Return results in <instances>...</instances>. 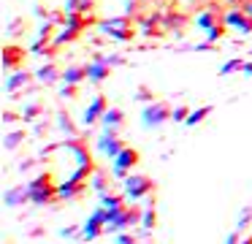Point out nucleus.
Here are the masks:
<instances>
[{"mask_svg": "<svg viewBox=\"0 0 252 244\" xmlns=\"http://www.w3.org/2000/svg\"><path fill=\"white\" fill-rule=\"evenodd\" d=\"M250 222H252V206H247V209L241 211V217H239V231H244Z\"/></svg>", "mask_w": 252, "mask_h": 244, "instance_id": "36", "label": "nucleus"}, {"mask_svg": "<svg viewBox=\"0 0 252 244\" xmlns=\"http://www.w3.org/2000/svg\"><path fill=\"white\" fill-rule=\"evenodd\" d=\"M179 3H201V0H179Z\"/></svg>", "mask_w": 252, "mask_h": 244, "instance_id": "48", "label": "nucleus"}, {"mask_svg": "<svg viewBox=\"0 0 252 244\" xmlns=\"http://www.w3.org/2000/svg\"><path fill=\"white\" fill-rule=\"evenodd\" d=\"M55 119H57V130H60L63 136H68V139H76V136H79V128H76V122L71 119V114H68L65 108H60Z\"/></svg>", "mask_w": 252, "mask_h": 244, "instance_id": "20", "label": "nucleus"}, {"mask_svg": "<svg viewBox=\"0 0 252 244\" xmlns=\"http://www.w3.org/2000/svg\"><path fill=\"white\" fill-rule=\"evenodd\" d=\"M241 239H239V233H228V239H225V244H239Z\"/></svg>", "mask_w": 252, "mask_h": 244, "instance_id": "43", "label": "nucleus"}, {"mask_svg": "<svg viewBox=\"0 0 252 244\" xmlns=\"http://www.w3.org/2000/svg\"><path fill=\"white\" fill-rule=\"evenodd\" d=\"M187 117H190V108L187 106H176L174 111H171V119H174V122H187Z\"/></svg>", "mask_w": 252, "mask_h": 244, "instance_id": "34", "label": "nucleus"}, {"mask_svg": "<svg viewBox=\"0 0 252 244\" xmlns=\"http://www.w3.org/2000/svg\"><path fill=\"white\" fill-rule=\"evenodd\" d=\"M25 139H28V133H25L22 128H17V130H8V133L3 136V149L14 152V149H17V146L25 141Z\"/></svg>", "mask_w": 252, "mask_h": 244, "instance_id": "24", "label": "nucleus"}, {"mask_svg": "<svg viewBox=\"0 0 252 244\" xmlns=\"http://www.w3.org/2000/svg\"><path fill=\"white\" fill-rule=\"evenodd\" d=\"M241 73H244V76H252V63H244V68H241Z\"/></svg>", "mask_w": 252, "mask_h": 244, "instance_id": "44", "label": "nucleus"}, {"mask_svg": "<svg viewBox=\"0 0 252 244\" xmlns=\"http://www.w3.org/2000/svg\"><path fill=\"white\" fill-rule=\"evenodd\" d=\"M114 244H136V236H130V233H117L114 236Z\"/></svg>", "mask_w": 252, "mask_h": 244, "instance_id": "37", "label": "nucleus"}, {"mask_svg": "<svg viewBox=\"0 0 252 244\" xmlns=\"http://www.w3.org/2000/svg\"><path fill=\"white\" fill-rule=\"evenodd\" d=\"M106 108H109V101H106V95H95L93 101H90V106L84 108V114H82L84 128H87V130H93L95 125H100V119H103Z\"/></svg>", "mask_w": 252, "mask_h": 244, "instance_id": "11", "label": "nucleus"}, {"mask_svg": "<svg viewBox=\"0 0 252 244\" xmlns=\"http://www.w3.org/2000/svg\"><path fill=\"white\" fill-rule=\"evenodd\" d=\"M125 146H127L125 141H122L117 133H111V130H103V133L98 136V141H95V149H98L103 157H109V160H114Z\"/></svg>", "mask_w": 252, "mask_h": 244, "instance_id": "9", "label": "nucleus"}, {"mask_svg": "<svg viewBox=\"0 0 252 244\" xmlns=\"http://www.w3.org/2000/svg\"><path fill=\"white\" fill-rule=\"evenodd\" d=\"M125 201V193H103L100 195V206H106V209H120V206H125L122 204Z\"/></svg>", "mask_w": 252, "mask_h": 244, "instance_id": "28", "label": "nucleus"}, {"mask_svg": "<svg viewBox=\"0 0 252 244\" xmlns=\"http://www.w3.org/2000/svg\"><path fill=\"white\" fill-rule=\"evenodd\" d=\"M41 114H44V103H25L22 106V119L25 122H35V119L41 117Z\"/></svg>", "mask_w": 252, "mask_h": 244, "instance_id": "27", "label": "nucleus"}, {"mask_svg": "<svg viewBox=\"0 0 252 244\" xmlns=\"http://www.w3.org/2000/svg\"><path fill=\"white\" fill-rule=\"evenodd\" d=\"M214 111V108L212 106H201V108H192V111H190V117H187V128H192V125H198V122H203V119H206L209 117V114H212Z\"/></svg>", "mask_w": 252, "mask_h": 244, "instance_id": "29", "label": "nucleus"}, {"mask_svg": "<svg viewBox=\"0 0 252 244\" xmlns=\"http://www.w3.org/2000/svg\"><path fill=\"white\" fill-rule=\"evenodd\" d=\"M141 3H149V0H141Z\"/></svg>", "mask_w": 252, "mask_h": 244, "instance_id": "49", "label": "nucleus"}, {"mask_svg": "<svg viewBox=\"0 0 252 244\" xmlns=\"http://www.w3.org/2000/svg\"><path fill=\"white\" fill-rule=\"evenodd\" d=\"M22 27H25V19H22V16H17V19H11V22H8V35H17V33L19 30H22Z\"/></svg>", "mask_w": 252, "mask_h": 244, "instance_id": "35", "label": "nucleus"}, {"mask_svg": "<svg viewBox=\"0 0 252 244\" xmlns=\"http://www.w3.org/2000/svg\"><path fill=\"white\" fill-rule=\"evenodd\" d=\"M244 63H247L244 57H233V60H228L225 65H220V76H230V73H236V70L244 68Z\"/></svg>", "mask_w": 252, "mask_h": 244, "instance_id": "30", "label": "nucleus"}, {"mask_svg": "<svg viewBox=\"0 0 252 244\" xmlns=\"http://www.w3.org/2000/svg\"><path fill=\"white\" fill-rule=\"evenodd\" d=\"M222 16H225V11H220L217 5H206V8H201L195 16H192V22H195L201 30H209V27L220 25V22H222Z\"/></svg>", "mask_w": 252, "mask_h": 244, "instance_id": "15", "label": "nucleus"}, {"mask_svg": "<svg viewBox=\"0 0 252 244\" xmlns=\"http://www.w3.org/2000/svg\"><path fill=\"white\" fill-rule=\"evenodd\" d=\"M155 190V182L152 176L147 174H127L122 179V193H125L127 201H141V198H149Z\"/></svg>", "mask_w": 252, "mask_h": 244, "instance_id": "3", "label": "nucleus"}, {"mask_svg": "<svg viewBox=\"0 0 252 244\" xmlns=\"http://www.w3.org/2000/svg\"><path fill=\"white\" fill-rule=\"evenodd\" d=\"M33 81H35V73L17 68V70H11V76L6 79V92L11 98H19V92H25L30 84H33Z\"/></svg>", "mask_w": 252, "mask_h": 244, "instance_id": "12", "label": "nucleus"}, {"mask_svg": "<svg viewBox=\"0 0 252 244\" xmlns=\"http://www.w3.org/2000/svg\"><path fill=\"white\" fill-rule=\"evenodd\" d=\"M138 160H141V152H138L136 146H125V149L111 160V176L122 182L127 174H133V168L138 166Z\"/></svg>", "mask_w": 252, "mask_h": 244, "instance_id": "6", "label": "nucleus"}, {"mask_svg": "<svg viewBox=\"0 0 252 244\" xmlns=\"http://www.w3.org/2000/svg\"><path fill=\"white\" fill-rule=\"evenodd\" d=\"M3 204H6L8 209H17V206H22V204H30V187H25V184L8 187L6 193H3Z\"/></svg>", "mask_w": 252, "mask_h": 244, "instance_id": "17", "label": "nucleus"}, {"mask_svg": "<svg viewBox=\"0 0 252 244\" xmlns=\"http://www.w3.org/2000/svg\"><path fill=\"white\" fill-rule=\"evenodd\" d=\"M22 63H25V49L22 46H14V43L3 46V70H6V73L17 70Z\"/></svg>", "mask_w": 252, "mask_h": 244, "instance_id": "16", "label": "nucleus"}, {"mask_svg": "<svg viewBox=\"0 0 252 244\" xmlns=\"http://www.w3.org/2000/svg\"><path fill=\"white\" fill-rule=\"evenodd\" d=\"M239 244H252V239H241V242Z\"/></svg>", "mask_w": 252, "mask_h": 244, "instance_id": "47", "label": "nucleus"}, {"mask_svg": "<svg viewBox=\"0 0 252 244\" xmlns=\"http://www.w3.org/2000/svg\"><path fill=\"white\" fill-rule=\"evenodd\" d=\"M46 130H49V122H38V125H35V136H44Z\"/></svg>", "mask_w": 252, "mask_h": 244, "instance_id": "42", "label": "nucleus"}, {"mask_svg": "<svg viewBox=\"0 0 252 244\" xmlns=\"http://www.w3.org/2000/svg\"><path fill=\"white\" fill-rule=\"evenodd\" d=\"M111 76V65H106L98 54H93V60L87 63V81L90 84H103Z\"/></svg>", "mask_w": 252, "mask_h": 244, "instance_id": "14", "label": "nucleus"}, {"mask_svg": "<svg viewBox=\"0 0 252 244\" xmlns=\"http://www.w3.org/2000/svg\"><path fill=\"white\" fill-rule=\"evenodd\" d=\"M28 187H30V204L33 206H46L57 198V184L49 171H41L38 176H33Z\"/></svg>", "mask_w": 252, "mask_h": 244, "instance_id": "2", "label": "nucleus"}, {"mask_svg": "<svg viewBox=\"0 0 252 244\" xmlns=\"http://www.w3.org/2000/svg\"><path fill=\"white\" fill-rule=\"evenodd\" d=\"M84 193H87V184H84L82 179H76V176H71L68 182L57 184V198L60 201H79Z\"/></svg>", "mask_w": 252, "mask_h": 244, "instance_id": "13", "label": "nucleus"}, {"mask_svg": "<svg viewBox=\"0 0 252 244\" xmlns=\"http://www.w3.org/2000/svg\"><path fill=\"white\" fill-rule=\"evenodd\" d=\"M98 33L103 38H111V41H133L136 38V27H133V16L122 14V16H106V19H98Z\"/></svg>", "mask_w": 252, "mask_h": 244, "instance_id": "1", "label": "nucleus"}, {"mask_svg": "<svg viewBox=\"0 0 252 244\" xmlns=\"http://www.w3.org/2000/svg\"><path fill=\"white\" fill-rule=\"evenodd\" d=\"M87 79V65H68L63 68V81L65 84H82Z\"/></svg>", "mask_w": 252, "mask_h": 244, "instance_id": "22", "label": "nucleus"}, {"mask_svg": "<svg viewBox=\"0 0 252 244\" xmlns=\"http://www.w3.org/2000/svg\"><path fill=\"white\" fill-rule=\"evenodd\" d=\"M35 81L44 84V87H52V84H57V81H63V70L57 68V63H46L35 70Z\"/></svg>", "mask_w": 252, "mask_h": 244, "instance_id": "19", "label": "nucleus"}, {"mask_svg": "<svg viewBox=\"0 0 252 244\" xmlns=\"http://www.w3.org/2000/svg\"><path fill=\"white\" fill-rule=\"evenodd\" d=\"M100 125H103V130H111V133H120L122 128H125V111L117 106H109L103 114V119H100Z\"/></svg>", "mask_w": 252, "mask_h": 244, "instance_id": "18", "label": "nucleus"}, {"mask_svg": "<svg viewBox=\"0 0 252 244\" xmlns=\"http://www.w3.org/2000/svg\"><path fill=\"white\" fill-rule=\"evenodd\" d=\"M222 3H225V5H244L247 0H222Z\"/></svg>", "mask_w": 252, "mask_h": 244, "instance_id": "45", "label": "nucleus"}, {"mask_svg": "<svg viewBox=\"0 0 252 244\" xmlns=\"http://www.w3.org/2000/svg\"><path fill=\"white\" fill-rule=\"evenodd\" d=\"M79 35H82V30H79V27H71V25H63V27H60V33H57V35L52 38V43H55V49H60V46H65V43L76 41Z\"/></svg>", "mask_w": 252, "mask_h": 244, "instance_id": "21", "label": "nucleus"}, {"mask_svg": "<svg viewBox=\"0 0 252 244\" xmlns=\"http://www.w3.org/2000/svg\"><path fill=\"white\" fill-rule=\"evenodd\" d=\"M76 233H82V231H79V228H73V225H68V228H63V231H60V236L63 239H73Z\"/></svg>", "mask_w": 252, "mask_h": 244, "instance_id": "40", "label": "nucleus"}, {"mask_svg": "<svg viewBox=\"0 0 252 244\" xmlns=\"http://www.w3.org/2000/svg\"><path fill=\"white\" fill-rule=\"evenodd\" d=\"M171 111H174V108H171L165 101H149L147 106H144V111H141V125L147 130H158L171 119Z\"/></svg>", "mask_w": 252, "mask_h": 244, "instance_id": "5", "label": "nucleus"}, {"mask_svg": "<svg viewBox=\"0 0 252 244\" xmlns=\"http://www.w3.org/2000/svg\"><path fill=\"white\" fill-rule=\"evenodd\" d=\"M136 101H155V95L147 90V87H138V90H136Z\"/></svg>", "mask_w": 252, "mask_h": 244, "instance_id": "38", "label": "nucleus"}, {"mask_svg": "<svg viewBox=\"0 0 252 244\" xmlns=\"http://www.w3.org/2000/svg\"><path fill=\"white\" fill-rule=\"evenodd\" d=\"M225 22H220V25H214V27H209L206 30V41L209 43H217V41H222V35H225Z\"/></svg>", "mask_w": 252, "mask_h": 244, "instance_id": "31", "label": "nucleus"}, {"mask_svg": "<svg viewBox=\"0 0 252 244\" xmlns=\"http://www.w3.org/2000/svg\"><path fill=\"white\" fill-rule=\"evenodd\" d=\"M60 149H68V152H73V160H76V166L79 168H90V171H95V163H93V155H90V149L84 146V141L79 139H65V141H60Z\"/></svg>", "mask_w": 252, "mask_h": 244, "instance_id": "8", "label": "nucleus"}, {"mask_svg": "<svg viewBox=\"0 0 252 244\" xmlns=\"http://www.w3.org/2000/svg\"><path fill=\"white\" fill-rule=\"evenodd\" d=\"M76 95H79V84H65V81H63V87H60V98H63V101H65V98H68V101H73Z\"/></svg>", "mask_w": 252, "mask_h": 244, "instance_id": "33", "label": "nucleus"}, {"mask_svg": "<svg viewBox=\"0 0 252 244\" xmlns=\"http://www.w3.org/2000/svg\"><path fill=\"white\" fill-rule=\"evenodd\" d=\"M241 8H244V14H250V16H252V0H247V3L241 5Z\"/></svg>", "mask_w": 252, "mask_h": 244, "instance_id": "46", "label": "nucleus"}, {"mask_svg": "<svg viewBox=\"0 0 252 244\" xmlns=\"http://www.w3.org/2000/svg\"><path fill=\"white\" fill-rule=\"evenodd\" d=\"M90 182H93V190L98 195L109 193L111 190V182H109V171H103V168H95V174L90 176Z\"/></svg>", "mask_w": 252, "mask_h": 244, "instance_id": "23", "label": "nucleus"}, {"mask_svg": "<svg viewBox=\"0 0 252 244\" xmlns=\"http://www.w3.org/2000/svg\"><path fill=\"white\" fill-rule=\"evenodd\" d=\"M187 22H190V19H187L185 14H176V11H168V14H163V27H165V30H176V27L182 30Z\"/></svg>", "mask_w": 252, "mask_h": 244, "instance_id": "25", "label": "nucleus"}, {"mask_svg": "<svg viewBox=\"0 0 252 244\" xmlns=\"http://www.w3.org/2000/svg\"><path fill=\"white\" fill-rule=\"evenodd\" d=\"M222 22L228 27H233V30H239L241 35H250V33H252V16L244 14V8H241V5H228Z\"/></svg>", "mask_w": 252, "mask_h": 244, "instance_id": "10", "label": "nucleus"}, {"mask_svg": "<svg viewBox=\"0 0 252 244\" xmlns=\"http://www.w3.org/2000/svg\"><path fill=\"white\" fill-rule=\"evenodd\" d=\"M95 54H98V57L103 60L106 65H111V68H117V65H125V63H127L122 54H100V52H95Z\"/></svg>", "mask_w": 252, "mask_h": 244, "instance_id": "32", "label": "nucleus"}, {"mask_svg": "<svg viewBox=\"0 0 252 244\" xmlns=\"http://www.w3.org/2000/svg\"><path fill=\"white\" fill-rule=\"evenodd\" d=\"M138 225L144 228V231H152L155 225H158V211H155V206H152V201L147 204V209L141 211V222Z\"/></svg>", "mask_w": 252, "mask_h": 244, "instance_id": "26", "label": "nucleus"}, {"mask_svg": "<svg viewBox=\"0 0 252 244\" xmlns=\"http://www.w3.org/2000/svg\"><path fill=\"white\" fill-rule=\"evenodd\" d=\"M35 163H38V160H22V163H19L17 168H19V171H30V168H33Z\"/></svg>", "mask_w": 252, "mask_h": 244, "instance_id": "41", "label": "nucleus"}, {"mask_svg": "<svg viewBox=\"0 0 252 244\" xmlns=\"http://www.w3.org/2000/svg\"><path fill=\"white\" fill-rule=\"evenodd\" d=\"M130 222H141V209L138 206H133V209H127V206H120V209H109V214H106V233H122Z\"/></svg>", "mask_w": 252, "mask_h": 244, "instance_id": "4", "label": "nucleus"}, {"mask_svg": "<svg viewBox=\"0 0 252 244\" xmlns=\"http://www.w3.org/2000/svg\"><path fill=\"white\" fill-rule=\"evenodd\" d=\"M17 119H22V114H17V111H8V108L3 111V122H6V125L17 122Z\"/></svg>", "mask_w": 252, "mask_h": 244, "instance_id": "39", "label": "nucleus"}, {"mask_svg": "<svg viewBox=\"0 0 252 244\" xmlns=\"http://www.w3.org/2000/svg\"><path fill=\"white\" fill-rule=\"evenodd\" d=\"M106 214H109L106 206H95V209L90 211V217L84 220V225H82V239L84 242H95L98 236L106 233Z\"/></svg>", "mask_w": 252, "mask_h": 244, "instance_id": "7", "label": "nucleus"}]
</instances>
